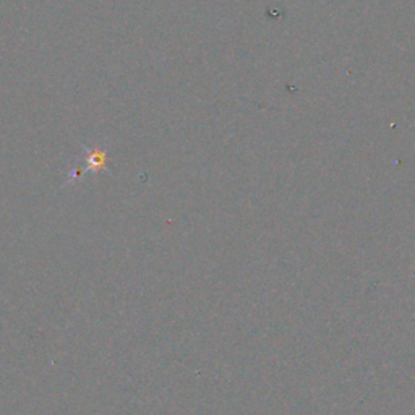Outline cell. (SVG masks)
Returning <instances> with one entry per match:
<instances>
[{
	"instance_id": "cell-1",
	"label": "cell",
	"mask_w": 415,
	"mask_h": 415,
	"mask_svg": "<svg viewBox=\"0 0 415 415\" xmlns=\"http://www.w3.org/2000/svg\"><path fill=\"white\" fill-rule=\"evenodd\" d=\"M106 165V157L103 151H93L88 156V168L94 170H101Z\"/></svg>"
}]
</instances>
